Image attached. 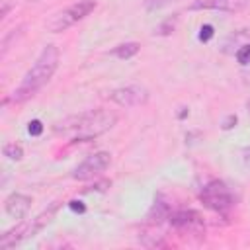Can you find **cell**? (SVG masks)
I'll return each mask as SVG.
<instances>
[{
    "mask_svg": "<svg viewBox=\"0 0 250 250\" xmlns=\"http://www.w3.org/2000/svg\"><path fill=\"white\" fill-rule=\"evenodd\" d=\"M176 23H178V14L166 18L158 27H154V35H170L176 29Z\"/></svg>",
    "mask_w": 250,
    "mask_h": 250,
    "instance_id": "cell-14",
    "label": "cell"
},
{
    "mask_svg": "<svg viewBox=\"0 0 250 250\" xmlns=\"http://www.w3.org/2000/svg\"><path fill=\"white\" fill-rule=\"evenodd\" d=\"M59 207H61V203L57 201L55 205L43 209V211H41L39 215H35L33 219H29V221L23 219V221H20L14 229L6 230V232L0 236V248H2V250H10V248H14L16 244H20V242H23V240L35 236L37 232H41V230L55 219Z\"/></svg>",
    "mask_w": 250,
    "mask_h": 250,
    "instance_id": "cell-3",
    "label": "cell"
},
{
    "mask_svg": "<svg viewBox=\"0 0 250 250\" xmlns=\"http://www.w3.org/2000/svg\"><path fill=\"white\" fill-rule=\"evenodd\" d=\"M111 164V154L105 152V150H98L94 154H88L82 162H78L72 172H70V178L72 180H78V182H86V180H92L96 176H100L102 172H105Z\"/></svg>",
    "mask_w": 250,
    "mask_h": 250,
    "instance_id": "cell-7",
    "label": "cell"
},
{
    "mask_svg": "<svg viewBox=\"0 0 250 250\" xmlns=\"http://www.w3.org/2000/svg\"><path fill=\"white\" fill-rule=\"evenodd\" d=\"M242 164L250 170V146H246V148H242Z\"/></svg>",
    "mask_w": 250,
    "mask_h": 250,
    "instance_id": "cell-21",
    "label": "cell"
},
{
    "mask_svg": "<svg viewBox=\"0 0 250 250\" xmlns=\"http://www.w3.org/2000/svg\"><path fill=\"white\" fill-rule=\"evenodd\" d=\"M10 10H12V4H10L8 0H4V2H2V10H0V18L4 20V18L8 16V12H10Z\"/></svg>",
    "mask_w": 250,
    "mask_h": 250,
    "instance_id": "cell-22",
    "label": "cell"
},
{
    "mask_svg": "<svg viewBox=\"0 0 250 250\" xmlns=\"http://www.w3.org/2000/svg\"><path fill=\"white\" fill-rule=\"evenodd\" d=\"M172 2H176V0H146L145 2V8L148 12H154V10H160V8H164V6L172 4Z\"/></svg>",
    "mask_w": 250,
    "mask_h": 250,
    "instance_id": "cell-18",
    "label": "cell"
},
{
    "mask_svg": "<svg viewBox=\"0 0 250 250\" xmlns=\"http://www.w3.org/2000/svg\"><path fill=\"white\" fill-rule=\"evenodd\" d=\"M213 35H215V29H213V25H211V23L201 25V29H199V41L207 43V41H209Z\"/></svg>",
    "mask_w": 250,
    "mask_h": 250,
    "instance_id": "cell-19",
    "label": "cell"
},
{
    "mask_svg": "<svg viewBox=\"0 0 250 250\" xmlns=\"http://www.w3.org/2000/svg\"><path fill=\"white\" fill-rule=\"evenodd\" d=\"M35 2H37V0H35Z\"/></svg>",
    "mask_w": 250,
    "mask_h": 250,
    "instance_id": "cell-26",
    "label": "cell"
},
{
    "mask_svg": "<svg viewBox=\"0 0 250 250\" xmlns=\"http://www.w3.org/2000/svg\"><path fill=\"white\" fill-rule=\"evenodd\" d=\"M43 123L39 121V119H31L29 123H27V133L31 135V137H39L41 133H43Z\"/></svg>",
    "mask_w": 250,
    "mask_h": 250,
    "instance_id": "cell-17",
    "label": "cell"
},
{
    "mask_svg": "<svg viewBox=\"0 0 250 250\" xmlns=\"http://www.w3.org/2000/svg\"><path fill=\"white\" fill-rule=\"evenodd\" d=\"M246 113H248V117H250V98H248V102H246Z\"/></svg>",
    "mask_w": 250,
    "mask_h": 250,
    "instance_id": "cell-25",
    "label": "cell"
},
{
    "mask_svg": "<svg viewBox=\"0 0 250 250\" xmlns=\"http://www.w3.org/2000/svg\"><path fill=\"white\" fill-rule=\"evenodd\" d=\"M236 123H238V117H236L234 113H230V115H227V117L223 119V123H221V129H223V131H229V129L236 127Z\"/></svg>",
    "mask_w": 250,
    "mask_h": 250,
    "instance_id": "cell-20",
    "label": "cell"
},
{
    "mask_svg": "<svg viewBox=\"0 0 250 250\" xmlns=\"http://www.w3.org/2000/svg\"><path fill=\"white\" fill-rule=\"evenodd\" d=\"M68 207L74 209V211H84V205H80V201H70Z\"/></svg>",
    "mask_w": 250,
    "mask_h": 250,
    "instance_id": "cell-23",
    "label": "cell"
},
{
    "mask_svg": "<svg viewBox=\"0 0 250 250\" xmlns=\"http://www.w3.org/2000/svg\"><path fill=\"white\" fill-rule=\"evenodd\" d=\"M117 123V113L111 109H90L78 115H70L53 125V133L70 139L72 143H88L107 133Z\"/></svg>",
    "mask_w": 250,
    "mask_h": 250,
    "instance_id": "cell-1",
    "label": "cell"
},
{
    "mask_svg": "<svg viewBox=\"0 0 250 250\" xmlns=\"http://www.w3.org/2000/svg\"><path fill=\"white\" fill-rule=\"evenodd\" d=\"M172 211H174V209H172V205L168 203V199H166L162 193H156V195H154V203H152V207H150L146 219H148L150 223L160 225L162 221H168V217H170Z\"/></svg>",
    "mask_w": 250,
    "mask_h": 250,
    "instance_id": "cell-11",
    "label": "cell"
},
{
    "mask_svg": "<svg viewBox=\"0 0 250 250\" xmlns=\"http://www.w3.org/2000/svg\"><path fill=\"white\" fill-rule=\"evenodd\" d=\"M59 59H61V53H59V47L49 43L43 47V51L39 53V57L35 59V62L31 64V68L23 74L20 86L12 92L10 100L14 104H23L27 100H31L51 78L53 74L57 72L59 68Z\"/></svg>",
    "mask_w": 250,
    "mask_h": 250,
    "instance_id": "cell-2",
    "label": "cell"
},
{
    "mask_svg": "<svg viewBox=\"0 0 250 250\" xmlns=\"http://www.w3.org/2000/svg\"><path fill=\"white\" fill-rule=\"evenodd\" d=\"M234 57H236V61L240 64H248L250 62V45H242L240 49H236Z\"/></svg>",
    "mask_w": 250,
    "mask_h": 250,
    "instance_id": "cell-16",
    "label": "cell"
},
{
    "mask_svg": "<svg viewBox=\"0 0 250 250\" xmlns=\"http://www.w3.org/2000/svg\"><path fill=\"white\" fill-rule=\"evenodd\" d=\"M107 98L117 104L119 107H139V105H145L150 98L148 90L141 84H129V86H121V88H115L107 94Z\"/></svg>",
    "mask_w": 250,
    "mask_h": 250,
    "instance_id": "cell-8",
    "label": "cell"
},
{
    "mask_svg": "<svg viewBox=\"0 0 250 250\" xmlns=\"http://www.w3.org/2000/svg\"><path fill=\"white\" fill-rule=\"evenodd\" d=\"M168 225L180 232V234H193V236H203L205 234V221L199 211L195 209H178L172 211L168 217Z\"/></svg>",
    "mask_w": 250,
    "mask_h": 250,
    "instance_id": "cell-6",
    "label": "cell"
},
{
    "mask_svg": "<svg viewBox=\"0 0 250 250\" xmlns=\"http://www.w3.org/2000/svg\"><path fill=\"white\" fill-rule=\"evenodd\" d=\"M248 0H193L189 10H217V12H242Z\"/></svg>",
    "mask_w": 250,
    "mask_h": 250,
    "instance_id": "cell-10",
    "label": "cell"
},
{
    "mask_svg": "<svg viewBox=\"0 0 250 250\" xmlns=\"http://www.w3.org/2000/svg\"><path fill=\"white\" fill-rule=\"evenodd\" d=\"M139 51H141V43H137V41H127V43L115 45V47L109 51V55L115 57V59H119V61H129V59H133Z\"/></svg>",
    "mask_w": 250,
    "mask_h": 250,
    "instance_id": "cell-12",
    "label": "cell"
},
{
    "mask_svg": "<svg viewBox=\"0 0 250 250\" xmlns=\"http://www.w3.org/2000/svg\"><path fill=\"white\" fill-rule=\"evenodd\" d=\"M96 6H98L96 0H78V2L70 4L68 8H64L62 12H59L49 21V31H53V33L66 31L68 27H72L74 23H78L80 20H84L86 16H90L96 10Z\"/></svg>",
    "mask_w": 250,
    "mask_h": 250,
    "instance_id": "cell-5",
    "label": "cell"
},
{
    "mask_svg": "<svg viewBox=\"0 0 250 250\" xmlns=\"http://www.w3.org/2000/svg\"><path fill=\"white\" fill-rule=\"evenodd\" d=\"M188 113H189V109H188V107H182V111L178 113V117H180V119H184V117H186Z\"/></svg>",
    "mask_w": 250,
    "mask_h": 250,
    "instance_id": "cell-24",
    "label": "cell"
},
{
    "mask_svg": "<svg viewBox=\"0 0 250 250\" xmlns=\"http://www.w3.org/2000/svg\"><path fill=\"white\" fill-rule=\"evenodd\" d=\"M21 29H23L21 25H20L18 29L14 27V29H10V31H8L6 35H4V39H2V49H0V55H2V57H6V53H8L10 45H12V41H16V37H18V35L21 33Z\"/></svg>",
    "mask_w": 250,
    "mask_h": 250,
    "instance_id": "cell-15",
    "label": "cell"
},
{
    "mask_svg": "<svg viewBox=\"0 0 250 250\" xmlns=\"http://www.w3.org/2000/svg\"><path fill=\"white\" fill-rule=\"evenodd\" d=\"M199 201L203 203V207H207L213 213H219L223 217H227L234 209V205H236L234 191L223 180H211V182H207L199 189Z\"/></svg>",
    "mask_w": 250,
    "mask_h": 250,
    "instance_id": "cell-4",
    "label": "cell"
},
{
    "mask_svg": "<svg viewBox=\"0 0 250 250\" xmlns=\"http://www.w3.org/2000/svg\"><path fill=\"white\" fill-rule=\"evenodd\" d=\"M31 203H33V201H31L29 195L14 191V193H10V195L4 199V211H6L12 219H16V221H23V219L27 217L29 209H31Z\"/></svg>",
    "mask_w": 250,
    "mask_h": 250,
    "instance_id": "cell-9",
    "label": "cell"
},
{
    "mask_svg": "<svg viewBox=\"0 0 250 250\" xmlns=\"http://www.w3.org/2000/svg\"><path fill=\"white\" fill-rule=\"evenodd\" d=\"M2 154L6 156V158H10V160H21L23 158V148H21V145H18V143H6L4 146H2Z\"/></svg>",
    "mask_w": 250,
    "mask_h": 250,
    "instance_id": "cell-13",
    "label": "cell"
}]
</instances>
